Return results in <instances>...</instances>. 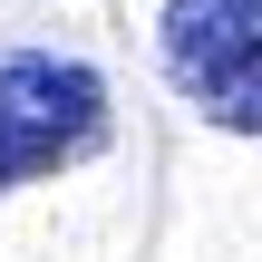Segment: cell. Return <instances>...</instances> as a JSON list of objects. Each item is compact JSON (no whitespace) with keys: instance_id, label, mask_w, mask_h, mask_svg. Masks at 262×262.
I'll return each instance as SVG.
<instances>
[{"instance_id":"obj_1","label":"cell","mask_w":262,"mask_h":262,"mask_svg":"<svg viewBox=\"0 0 262 262\" xmlns=\"http://www.w3.org/2000/svg\"><path fill=\"white\" fill-rule=\"evenodd\" d=\"M97 146H107V78L58 49H10L0 58V194L49 185Z\"/></svg>"},{"instance_id":"obj_2","label":"cell","mask_w":262,"mask_h":262,"mask_svg":"<svg viewBox=\"0 0 262 262\" xmlns=\"http://www.w3.org/2000/svg\"><path fill=\"white\" fill-rule=\"evenodd\" d=\"M156 49H165L175 97L204 126L262 136V0H165Z\"/></svg>"}]
</instances>
